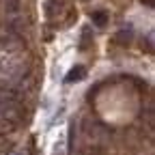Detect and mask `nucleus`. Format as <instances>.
Returning <instances> with one entry per match:
<instances>
[{"mask_svg":"<svg viewBox=\"0 0 155 155\" xmlns=\"http://www.w3.org/2000/svg\"><path fill=\"white\" fill-rule=\"evenodd\" d=\"M24 73H26V65L19 52H0V82L19 86Z\"/></svg>","mask_w":155,"mask_h":155,"instance_id":"nucleus-1","label":"nucleus"},{"mask_svg":"<svg viewBox=\"0 0 155 155\" xmlns=\"http://www.w3.org/2000/svg\"><path fill=\"white\" fill-rule=\"evenodd\" d=\"M22 48H24L22 37L11 35V32H7L5 37H0V52H19Z\"/></svg>","mask_w":155,"mask_h":155,"instance_id":"nucleus-2","label":"nucleus"},{"mask_svg":"<svg viewBox=\"0 0 155 155\" xmlns=\"http://www.w3.org/2000/svg\"><path fill=\"white\" fill-rule=\"evenodd\" d=\"M65 9V0H48L45 2V13L50 19H54L56 15H61Z\"/></svg>","mask_w":155,"mask_h":155,"instance_id":"nucleus-3","label":"nucleus"},{"mask_svg":"<svg viewBox=\"0 0 155 155\" xmlns=\"http://www.w3.org/2000/svg\"><path fill=\"white\" fill-rule=\"evenodd\" d=\"M84 75H86V69H84L82 65H75L73 69H69V71H67V75H65V82H69V84H73V82H80V80H84Z\"/></svg>","mask_w":155,"mask_h":155,"instance_id":"nucleus-4","label":"nucleus"},{"mask_svg":"<svg viewBox=\"0 0 155 155\" xmlns=\"http://www.w3.org/2000/svg\"><path fill=\"white\" fill-rule=\"evenodd\" d=\"M131 37H134L131 28H121L119 32L114 35V41H116V43H123V45H125V43H129V41H131Z\"/></svg>","mask_w":155,"mask_h":155,"instance_id":"nucleus-5","label":"nucleus"},{"mask_svg":"<svg viewBox=\"0 0 155 155\" xmlns=\"http://www.w3.org/2000/svg\"><path fill=\"white\" fill-rule=\"evenodd\" d=\"M19 5H22V0H5V13L7 15H17Z\"/></svg>","mask_w":155,"mask_h":155,"instance_id":"nucleus-6","label":"nucleus"},{"mask_svg":"<svg viewBox=\"0 0 155 155\" xmlns=\"http://www.w3.org/2000/svg\"><path fill=\"white\" fill-rule=\"evenodd\" d=\"M93 22H95L97 26H106V22H108V15H106L104 11H95V13H93Z\"/></svg>","mask_w":155,"mask_h":155,"instance_id":"nucleus-7","label":"nucleus"},{"mask_svg":"<svg viewBox=\"0 0 155 155\" xmlns=\"http://www.w3.org/2000/svg\"><path fill=\"white\" fill-rule=\"evenodd\" d=\"M80 155H104V151H101V147H88V149H84Z\"/></svg>","mask_w":155,"mask_h":155,"instance_id":"nucleus-8","label":"nucleus"},{"mask_svg":"<svg viewBox=\"0 0 155 155\" xmlns=\"http://www.w3.org/2000/svg\"><path fill=\"white\" fill-rule=\"evenodd\" d=\"M142 2H147L149 7H153V0H142Z\"/></svg>","mask_w":155,"mask_h":155,"instance_id":"nucleus-9","label":"nucleus"},{"mask_svg":"<svg viewBox=\"0 0 155 155\" xmlns=\"http://www.w3.org/2000/svg\"><path fill=\"white\" fill-rule=\"evenodd\" d=\"M15 155H28V153H26V151H22V153H15Z\"/></svg>","mask_w":155,"mask_h":155,"instance_id":"nucleus-10","label":"nucleus"}]
</instances>
